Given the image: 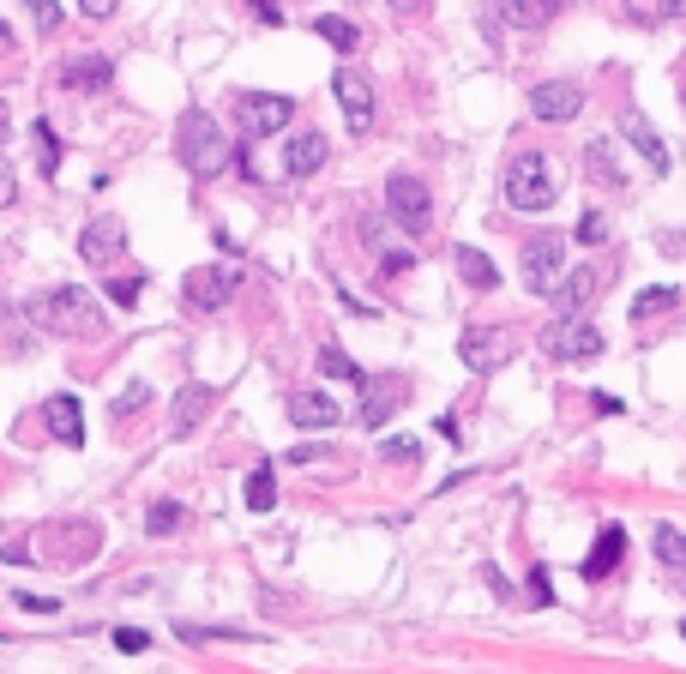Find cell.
I'll use <instances>...</instances> for the list:
<instances>
[{"label":"cell","mask_w":686,"mask_h":674,"mask_svg":"<svg viewBox=\"0 0 686 674\" xmlns=\"http://www.w3.org/2000/svg\"><path fill=\"white\" fill-rule=\"evenodd\" d=\"M24 320L55 332V338H103V308H97L85 289H43V296L24 308Z\"/></svg>","instance_id":"obj_1"},{"label":"cell","mask_w":686,"mask_h":674,"mask_svg":"<svg viewBox=\"0 0 686 674\" xmlns=\"http://www.w3.org/2000/svg\"><path fill=\"white\" fill-rule=\"evenodd\" d=\"M175 157L187 163V175H218L223 163H229V139H223V126L211 121L206 109H187L181 114V126H175Z\"/></svg>","instance_id":"obj_2"},{"label":"cell","mask_w":686,"mask_h":674,"mask_svg":"<svg viewBox=\"0 0 686 674\" xmlns=\"http://www.w3.org/2000/svg\"><path fill=\"white\" fill-rule=\"evenodd\" d=\"M506 206L512 211H549L554 206V163L542 151H518L506 163Z\"/></svg>","instance_id":"obj_3"},{"label":"cell","mask_w":686,"mask_h":674,"mask_svg":"<svg viewBox=\"0 0 686 674\" xmlns=\"http://www.w3.org/2000/svg\"><path fill=\"white\" fill-rule=\"evenodd\" d=\"M386 211H391V223L403 229V235H428L434 229V199H428V187L416 181V175H391L386 181Z\"/></svg>","instance_id":"obj_4"},{"label":"cell","mask_w":686,"mask_h":674,"mask_svg":"<svg viewBox=\"0 0 686 674\" xmlns=\"http://www.w3.org/2000/svg\"><path fill=\"white\" fill-rule=\"evenodd\" d=\"M542 355H549V362H590V355H602V325L578 320V313H561V320L542 332Z\"/></svg>","instance_id":"obj_5"},{"label":"cell","mask_w":686,"mask_h":674,"mask_svg":"<svg viewBox=\"0 0 686 674\" xmlns=\"http://www.w3.org/2000/svg\"><path fill=\"white\" fill-rule=\"evenodd\" d=\"M235 289H241V277L229 272V265H193V272L181 277V296H187V308H199V313H218L235 301Z\"/></svg>","instance_id":"obj_6"},{"label":"cell","mask_w":686,"mask_h":674,"mask_svg":"<svg viewBox=\"0 0 686 674\" xmlns=\"http://www.w3.org/2000/svg\"><path fill=\"white\" fill-rule=\"evenodd\" d=\"M518 355L512 332H500V325H476V332L457 338V362L469 367V374H494V367H506Z\"/></svg>","instance_id":"obj_7"},{"label":"cell","mask_w":686,"mask_h":674,"mask_svg":"<svg viewBox=\"0 0 686 674\" xmlns=\"http://www.w3.org/2000/svg\"><path fill=\"white\" fill-rule=\"evenodd\" d=\"M561 259H566V241L561 235H530L524 253H518V272H524V289L530 296H549V284L561 277Z\"/></svg>","instance_id":"obj_8"},{"label":"cell","mask_w":686,"mask_h":674,"mask_svg":"<svg viewBox=\"0 0 686 674\" xmlns=\"http://www.w3.org/2000/svg\"><path fill=\"white\" fill-rule=\"evenodd\" d=\"M332 91H338V103H343V121H350V133H367V126H374V85H367V73L338 67Z\"/></svg>","instance_id":"obj_9"},{"label":"cell","mask_w":686,"mask_h":674,"mask_svg":"<svg viewBox=\"0 0 686 674\" xmlns=\"http://www.w3.org/2000/svg\"><path fill=\"white\" fill-rule=\"evenodd\" d=\"M403 398H410V386H403V379H391V374L386 379H362V428H367V434H379Z\"/></svg>","instance_id":"obj_10"},{"label":"cell","mask_w":686,"mask_h":674,"mask_svg":"<svg viewBox=\"0 0 686 674\" xmlns=\"http://www.w3.org/2000/svg\"><path fill=\"white\" fill-rule=\"evenodd\" d=\"M596 289H602V272H596V265H578V272L554 277V284H549L554 313H584V308L596 301Z\"/></svg>","instance_id":"obj_11"},{"label":"cell","mask_w":686,"mask_h":674,"mask_svg":"<svg viewBox=\"0 0 686 674\" xmlns=\"http://www.w3.org/2000/svg\"><path fill=\"white\" fill-rule=\"evenodd\" d=\"M578 109H584V91L572 79H549V85L530 91V114H536V121H572Z\"/></svg>","instance_id":"obj_12"},{"label":"cell","mask_w":686,"mask_h":674,"mask_svg":"<svg viewBox=\"0 0 686 674\" xmlns=\"http://www.w3.org/2000/svg\"><path fill=\"white\" fill-rule=\"evenodd\" d=\"M43 416H48V434H55L60 446H85V410H79L73 391H55V398L43 404Z\"/></svg>","instance_id":"obj_13"},{"label":"cell","mask_w":686,"mask_h":674,"mask_svg":"<svg viewBox=\"0 0 686 674\" xmlns=\"http://www.w3.org/2000/svg\"><path fill=\"white\" fill-rule=\"evenodd\" d=\"M620 133H627V139H632V151H639V157L651 163V175H668V145L656 139V126L644 121L639 109H627V114H620Z\"/></svg>","instance_id":"obj_14"},{"label":"cell","mask_w":686,"mask_h":674,"mask_svg":"<svg viewBox=\"0 0 686 674\" xmlns=\"http://www.w3.org/2000/svg\"><path fill=\"white\" fill-rule=\"evenodd\" d=\"M121 247H126V229L114 223V218H97V223H85V235H79V253L91 265H114L121 259Z\"/></svg>","instance_id":"obj_15"},{"label":"cell","mask_w":686,"mask_h":674,"mask_svg":"<svg viewBox=\"0 0 686 674\" xmlns=\"http://www.w3.org/2000/svg\"><path fill=\"white\" fill-rule=\"evenodd\" d=\"M211 404H218V386H206V379L181 386V391H175V416H169V428H175V434H193V428L206 422Z\"/></svg>","instance_id":"obj_16"},{"label":"cell","mask_w":686,"mask_h":674,"mask_svg":"<svg viewBox=\"0 0 686 674\" xmlns=\"http://www.w3.org/2000/svg\"><path fill=\"white\" fill-rule=\"evenodd\" d=\"M241 121H247V133H284V126L296 121V103H289V97H247V103H241Z\"/></svg>","instance_id":"obj_17"},{"label":"cell","mask_w":686,"mask_h":674,"mask_svg":"<svg viewBox=\"0 0 686 674\" xmlns=\"http://www.w3.org/2000/svg\"><path fill=\"white\" fill-rule=\"evenodd\" d=\"M284 410H289L296 428H338V404L325 398V391H289Z\"/></svg>","instance_id":"obj_18"},{"label":"cell","mask_w":686,"mask_h":674,"mask_svg":"<svg viewBox=\"0 0 686 674\" xmlns=\"http://www.w3.org/2000/svg\"><path fill=\"white\" fill-rule=\"evenodd\" d=\"M320 163H325V133H320V126H308V133H296V139H289L284 169L296 175V181H308V175L320 169Z\"/></svg>","instance_id":"obj_19"},{"label":"cell","mask_w":686,"mask_h":674,"mask_svg":"<svg viewBox=\"0 0 686 674\" xmlns=\"http://www.w3.org/2000/svg\"><path fill=\"white\" fill-rule=\"evenodd\" d=\"M67 91H85V97H97V91H109V79H114V67L103 55H79V60H67Z\"/></svg>","instance_id":"obj_20"},{"label":"cell","mask_w":686,"mask_h":674,"mask_svg":"<svg viewBox=\"0 0 686 674\" xmlns=\"http://www.w3.org/2000/svg\"><path fill=\"white\" fill-rule=\"evenodd\" d=\"M620 554H627V530H620V524H602V537H596L590 561H584V578H596V584H602L608 572L620 566Z\"/></svg>","instance_id":"obj_21"},{"label":"cell","mask_w":686,"mask_h":674,"mask_svg":"<svg viewBox=\"0 0 686 674\" xmlns=\"http://www.w3.org/2000/svg\"><path fill=\"white\" fill-rule=\"evenodd\" d=\"M452 265H457V277H464L469 289H494V284H500V265H494L482 247H452Z\"/></svg>","instance_id":"obj_22"},{"label":"cell","mask_w":686,"mask_h":674,"mask_svg":"<svg viewBox=\"0 0 686 674\" xmlns=\"http://www.w3.org/2000/svg\"><path fill=\"white\" fill-rule=\"evenodd\" d=\"M554 12H561V0H512V7H506V24H518V31H542Z\"/></svg>","instance_id":"obj_23"},{"label":"cell","mask_w":686,"mask_h":674,"mask_svg":"<svg viewBox=\"0 0 686 674\" xmlns=\"http://www.w3.org/2000/svg\"><path fill=\"white\" fill-rule=\"evenodd\" d=\"M313 36H325V43L343 48V55H350V48H362V31H355L350 19H338V12H320V19H313Z\"/></svg>","instance_id":"obj_24"},{"label":"cell","mask_w":686,"mask_h":674,"mask_svg":"<svg viewBox=\"0 0 686 674\" xmlns=\"http://www.w3.org/2000/svg\"><path fill=\"white\" fill-rule=\"evenodd\" d=\"M584 163H590V175H596V181H608V187H627V175H620V163H615V145H608V139H596V145L584 151Z\"/></svg>","instance_id":"obj_25"},{"label":"cell","mask_w":686,"mask_h":674,"mask_svg":"<svg viewBox=\"0 0 686 674\" xmlns=\"http://www.w3.org/2000/svg\"><path fill=\"white\" fill-rule=\"evenodd\" d=\"M651 542H656V561L663 566H686V530L681 524H656Z\"/></svg>","instance_id":"obj_26"},{"label":"cell","mask_w":686,"mask_h":674,"mask_svg":"<svg viewBox=\"0 0 686 674\" xmlns=\"http://www.w3.org/2000/svg\"><path fill=\"white\" fill-rule=\"evenodd\" d=\"M181 524H187V506H181V500H157V506L145 512V530H151V537H175Z\"/></svg>","instance_id":"obj_27"},{"label":"cell","mask_w":686,"mask_h":674,"mask_svg":"<svg viewBox=\"0 0 686 674\" xmlns=\"http://www.w3.org/2000/svg\"><path fill=\"white\" fill-rule=\"evenodd\" d=\"M247 506H253V512H272V506H277V476H272V464H259V469L247 476Z\"/></svg>","instance_id":"obj_28"},{"label":"cell","mask_w":686,"mask_h":674,"mask_svg":"<svg viewBox=\"0 0 686 674\" xmlns=\"http://www.w3.org/2000/svg\"><path fill=\"white\" fill-rule=\"evenodd\" d=\"M675 301H681L675 289H668V284H656V289H644V296L632 301V320H656V313H668Z\"/></svg>","instance_id":"obj_29"},{"label":"cell","mask_w":686,"mask_h":674,"mask_svg":"<svg viewBox=\"0 0 686 674\" xmlns=\"http://www.w3.org/2000/svg\"><path fill=\"white\" fill-rule=\"evenodd\" d=\"M36 163H43V175L60 169V139H55V126H48V121H36Z\"/></svg>","instance_id":"obj_30"},{"label":"cell","mask_w":686,"mask_h":674,"mask_svg":"<svg viewBox=\"0 0 686 674\" xmlns=\"http://www.w3.org/2000/svg\"><path fill=\"white\" fill-rule=\"evenodd\" d=\"M19 199V175H12V163H7V121H0V211Z\"/></svg>","instance_id":"obj_31"},{"label":"cell","mask_w":686,"mask_h":674,"mask_svg":"<svg viewBox=\"0 0 686 674\" xmlns=\"http://www.w3.org/2000/svg\"><path fill=\"white\" fill-rule=\"evenodd\" d=\"M320 367H325V374H343V379H355V386H362V367H355L343 350H332V343L320 350Z\"/></svg>","instance_id":"obj_32"},{"label":"cell","mask_w":686,"mask_h":674,"mask_svg":"<svg viewBox=\"0 0 686 674\" xmlns=\"http://www.w3.org/2000/svg\"><path fill=\"white\" fill-rule=\"evenodd\" d=\"M139 289H145V277H114V284H109V301H114V308H133Z\"/></svg>","instance_id":"obj_33"},{"label":"cell","mask_w":686,"mask_h":674,"mask_svg":"<svg viewBox=\"0 0 686 674\" xmlns=\"http://www.w3.org/2000/svg\"><path fill=\"white\" fill-rule=\"evenodd\" d=\"M114 651H126V656H139V651H151V639L139 627H114Z\"/></svg>","instance_id":"obj_34"},{"label":"cell","mask_w":686,"mask_h":674,"mask_svg":"<svg viewBox=\"0 0 686 674\" xmlns=\"http://www.w3.org/2000/svg\"><path fill=\"white\" fill-rule=\"evenodd\" d=\"M24 7H31V19L43 24V31H55V24H60V0H24Z\"/></svg>","instance_id":"obj_35"},{"label":"cell","mask_w":686,"mask_h":674,"mask_svg":"<svg viewBox=\"0 0 686 674\" xmlns=\"http://www.w3.org/2000/svg\"><path fill=\"white\" fill-rule=\"evenodd\" d=\"M386 457H391V464H416L422 446H416V440H386Z\"/></svg>","instance_id":"obj_36"},{"label":"cell","mask_w":686,"mask_h":674,"mask_svg":"<svg viewBox=\"0 0 686 674\" xmlns=\"http://www.w3.org/2000/svg\"><path fill=\"white\" fill-rule=\"evenodd\" d=\"M145 404H151V391H145V386H133L126 398H114V416H133V410H145Z\"/></svg>","instance_id":"obj_37"},{"label":"cell","mask_w":686,"mask_h":674,"mask_svg":"<svg viewBox=\"0 0 686 674\" xmlns=\"http://www.w3.org/2000/svg\"><path fill=\"white\" fill-rule=\"evenodd\" d=\"M19 608H31V615H55V596H31V590H19Z\"/></svg>","instance_id":"obj_38"},{"label":"cell","mask_w":686,"mask_h":674,"mask_svg":"<svg viewBox=\"0 0 686 674\" xmlns=\"http://www.w3.org/2000/svg\"><path fill=\"white\" fill-rule=\"evenodd\" d=\"M253 19H265V24H284V7H277V0H253Z\"/></svg>","instance_id":"obj_39"},{"label":"cell","mask_w":686,"mask_h":674,"mask_svg":"<svg viewBox=\"0 0 686 674\" xmlns=\"http://www.w3.org/2000/svg\"><path fill=\"white\" fill-rule=\"evenodd\" d=\"M530 578H536V584H530V603H549V596H554L549 590V572H530Z\"/></svg>","instance_id":"obj_40"},{"label":"cell","mask_w":686,"mask_h":674,"mask_svg":"<svg viewBox=\"0 0 686 674\" xmlns=\"http://www.w3.org/2000/svg\"><path fill=\"white\" fill-rule=\"evenodd\" d=\"M578 241H602V218H596V211L578 223Z\"/></svg>","instance_id":"obj_41"},{"label":"cell","mask_w":686,"mask_h":674,"mask_svg":"<svg viewBox=\"0 0 686 674\" xmlns=\"http://www.w3.org/2000/svg\"><path fill=\"white\" fill-rule=\"evenodd\" d=\"M391 12H403V19H422L428 0H391Z\"/></svg>","instance_id":"obj_42"},{"label":"cell","mask_w":686,"mask_h":674,"mask_svg":"<svg viewBox=\"0 0 686 674\" xmlns=\"http://www.w3.org/2000/svg\"><path fill=\"white\" fill-rule=\"evenodd\" d=\"M79 7H85V12H91V19H109V12H114V7H121V0H79Z\"/></svg>","instance_id":"obj_43"},{"label":"cell","mask_w":686,"mask_h":674,"mask_svg":"<svg viewBox=\"0 0 686 674\" xmlns=\"http://www.w3.org/2000/svg\"><path fill=\"white\" fill-rule=\"evenodd\" d=\"M663 19H686V0H663Z\"/></svg>","instance_id":"obj_44"},{"label":"cell","mask_w":686,"mask_h":674,"mask_svg":"<svg viewBox=\"0 0 686 674\" xmlns=\"http://www.w3.org/2000/svg\"><path fill=\"white\" fill-rule=\"evenodd\" d=\"M681 103H686V85H681Z\"/></svg>","instance_id":"obj_45"},{"label":"cell","mask_w":686,"mask_h":674,"mask_svg":"<svg viewBox=\"0 0 686 674\" xmlns=\"http://www.w3.org/2000/svg\"><path fill=\"white\" fill-rule=\"evenodd\" d=\"M681 639H686V627H681Z\"/></svg>","instance_id":"obj_46"}]
</instances>
